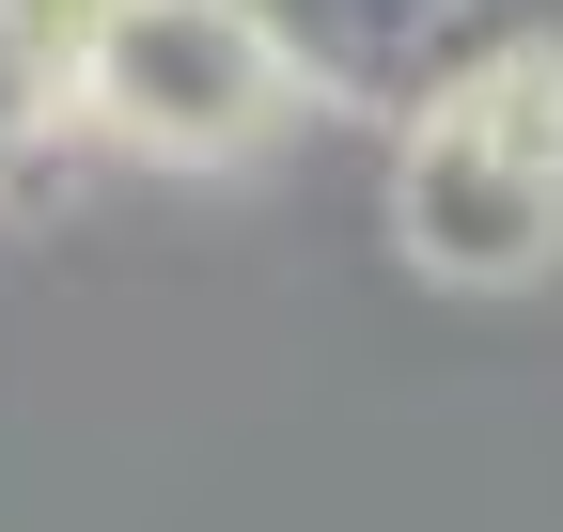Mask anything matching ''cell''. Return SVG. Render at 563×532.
<instances>
[{"label":"cell","mask_w":563,"mask_h":532,"mask_svg":"<svg viewBox=\"0 0 563 532\" xmlns=\"http://www.w3.org/2000/svg\"><path fill=\"white\" fill-rule=\"evenodd\" d=\"M391 220L439 282H532L563 251V63H517V79H470L407 125Z\"/></svg>","instance_id":"cell-1"},{"label":"cell","mask_w":563,"mask_h":532,"mask_svg":"<svg viewBox=\"0 0 563 532\" xmlns=\"http://www.w3.org/2000/svg\"><path fill=\"white\" fill-rule=\"evenodd\" d=\"M63 95H79L110 142L188 157V173H203V157L266 142V110H282V47H266L251 0H110Z\"/></svg>","instance_id":"cell-2"},{"label":"cell","mask_w":563,"mask_h":532,"mask_svg":"<svg viewBox=\"0 0 563 532\" xmlns=\"http://www.w3.org/2000/svg\"><path fill=\"white\" fill-rule=\"evenodd\" d=\"M266 47H282V79H344V95H376V110H439L470 79H517V63H563V0H251Z\"/></svg>","instance_id":"cell-3"},{"label":"cell","mask_w":563,"mask_h":532,"mask_svg":"<svg viewBox=\"0 0 563 532\" xmlns=\"http://www.w3.org/2000/svg\"><path fill=\"white\" fill-rule=\"evenodd\" d=\"M47 125H63V79H32V63L0 47V173H16V157L47 142Z\"/></svg>","instance_id":"cell-4"}]
</instances>
